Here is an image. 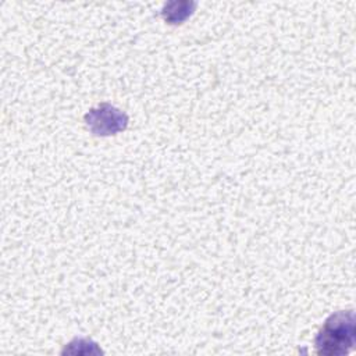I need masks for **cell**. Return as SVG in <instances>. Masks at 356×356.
I'll return each mask as SVG.
<instances>
[{
	"instance_id": "cell-1",
	"label": "cell",
	"mask_w": 356,
	"mask_h": 356,
	"mask_svg": "<svg viewBox=\"0 0 356 356\" xmlns=\"http://www.w3.org/2000/svg\"><path fill=\"white\" fill-rule=\"evenodd\" d=\"M356 335L353 310H339L327 317L316 339V353L321 356H342L352 350Z\"/></svg>"
},
{
	"instance_id": "cell-2",
	"label": "cell",
	"mask_w": 356,
	"mask_h": 356,
	"mask_svg": "<svg viewBox=\"0 0 356 356\" xmlns=\"http://www.w3.org/2000/svg\"><path fill=\"white\" fill-rule=\"evenodd\" d=\"M86 128L96 136L117 135L127 129L128 114L110 103H102L97 107L90 108L85 115Z\"/></svg>"
},
{
	"instance_id": "cell-3",
	"label": "cell",
	"mask_w": 356,
	"mask_h": 356,
	"mask_svg": "<svg viewBox=\"0 0 356 356\" xmlns=\"http://www.w3.org/2000/svg\"><path fill=\"white\" fill-rule=\"evenodd\" d=\"M76 343L79 345V349H74L71 353L72 355H92V353H102V350L96 346L97 343L90 341V339H86V338H75Z\"/></svg>"
}]
</instances>
